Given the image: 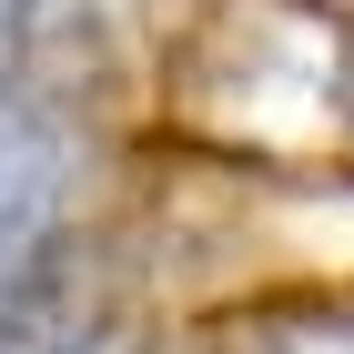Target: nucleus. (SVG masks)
<instances>
[{
  "label": "nucleus",
  "instance_id": "f257e3e1",
  "mask_svg": "<svg viewBox=\"0 0 354 354\" xmlns=\"http://www.w3.org/2000/svg\"><path fill=\"white\" fill-rule=\"evenodd\" d=\"M61 223V122L30 82V0H0V324L41 283Z\"/></svg>",
  "mask_w": 354,
  "mask_h": 354
}]
</instances>
